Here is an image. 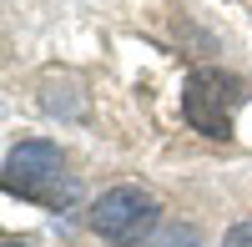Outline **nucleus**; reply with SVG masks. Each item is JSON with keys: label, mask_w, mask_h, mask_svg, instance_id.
<instances>
[{"label": "nucleus", "mask_w": 252, "mask_h": 247, "mask_svg": "<svg viewBox=\"0 0 252 247\" xmlns=\"http://www.w3.org/2000/svg\"><path fill=\"white\" fill-rule=\"evenodd\" d=\"M5 247H26V242H5Z\"/></svg>", "instance_id": "obj_6"}, {"label": "nucleus", "mask_w": 252, "mask_h": 247, "mask_svg": "<svg viewBox=\"0 0 252 247\" xmlns=\"http://www.w3.org/2000/svg\"><path fill=\"white\" fill-rule=\"evenodd\" d=\"M152 227H157V197L141 187H111L91 207V232L116 242V247L152 242Z\"/></svg>", "instance_id": "obj_3"}, {"label": "nucleus", "mask_w": 252, "mask_h": 247, "mask_svg": "<svg viewBox=\"0 0 252 247\" xmlns=\"http://www.w3.org/2000/svg\"><path fill=\"white\" fill-rule=\"evenodd\" d=\"M5 192L61 212L76 202V182L66 177V161H61V152L51 141H20L5 156Z\"/></svg>", "instance_id": "obj_1"}, {"label": "nucleus", "mask_w": 252, "mask_h": 247, "mask_svg": "<svg viewBox=\"0 0 252 247\" xmlns=\"http://www.w3.org/2000/svg\"><path fill=\"white\" fill-rule=\"evenodd\" d=\"M146 247H202V232L197 227H182V222H172V227L152 232V242Z\"/></svg>", "instance_id": "obj_4"}, {"label": "nucleus", "mask_w": 252, "mask_h": 247, "mask_svg": "<svg viewBox=\"0 0 252 247\" xmlns=\"http://www.w3.org/2000/svg\"><path fill=\"white\" fill-rule=\"evenodd\" d=\"M222 247H252V222H237V227L222 237Z\"/></svg>", "instance_id": "obj_5"}, {"label": "nucleus", "mask_w": 252, "mask_h": 247, "mask_svg": "<svg viewBox=\"0 0 252 247\" xmlns=\"http://www.w3.org/2000/svg\"><path fill=\"white\" fill-rule=\"evenodd\" d=\"M247 101V86L232 76V71H192L182 86V116L192 121L202 136H227L232 131V111Z\"/></svg>", "instance_id": "obj_2"}]
</instances>
